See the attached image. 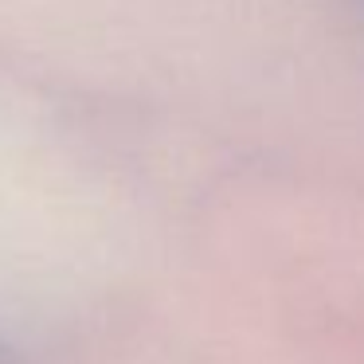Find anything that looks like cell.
<instances>
[{"instance_id":"cell-1","label":"cell","mask_w":364,"mask_h":364,"mask_svg":"<svg viewBox=\"0 0 364 364\" xmlns=\"http://www.w3.org/2000/svg\"><path fill=\"white\" fill-rule=\"evenodd\" d=\"M0 364H12V360H9V356H4V348H0Z\"/></svg>"}]
</instances>
